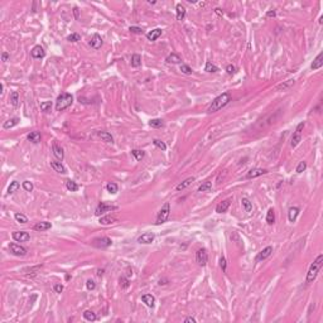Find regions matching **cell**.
Here are the masks:
<instances>
[{
    "label": "cell",
    "mask_w": 323,
    "mask_h": 323,
    "mask_svg": "<svg viewBox=\"0 0 323 323\" xmlns=\"http://www.w3.org/2000/svg\"><path fill=\"white\" fill-rule=\"evenodd\" d=\"M215 12H216V14H218V15H222V14H223V13H222V10H221L220 8H216V9H215Z\"/></svg>",
    "instance_id": "obj_62"
},
{
    "label": "cell",
    "mask_w": 323,
    "mask_h": 323,
    "mask_svg": "<svg viewBox=\"0 0 323 323\" xmlns=\"http://www.w3.org/2000/svg\"><path fill=\"white\" fill-rule=\"evenodd\" d=\"M18 122H19V119H18V117H12V119H9V120H7V121L4 122L3 127H4V129H12V127H14L15 125H18Z\"/></svg>",
    "instance_id": "obj_28"
},
{
    "label": "cell",
    "mask_w": 323,
    "mask_h": 323,
    "mask_svg": "<svg viewBox=\"0 0 323 323\" xmlns=\"http://www.w3.org/2000/svg\"><path fill=\"white\" fill-rule=\"evenodd\" d=\"M149 125H150L152 127L159 129V127H162V126L164 125V122H163V120H162V119H152V120L149 121Z\"/></svg>",
    "instance_id": "obj_34"
},
{
    "label": "cell",
    "mask_w": 323,
    "mask_h": 323,
    "mask_svg": "<svg viewBox=\"0 0 323 323\" xmlns=\"http://www.w3.org/2000/svg\"><path fill=\"white\" fill-rule=\"evenodd\" d=\"M230 203H231V200H225L222 202H220L217 206H216V212L217 213H223L229 210L230 207Z\"/></svg>",
    "instance_id": "obj_17"
},
{
    "label": "cell",
    "mask_w": 323,
    "mask_h": 323,
    "mask_svg": "<svg viewBox=\"0 0 323 323\" xmlns=\"http://www.w3.org/2000/svg\"><path fill=\"white\" fill-rule=\"evenodd\" d=\"M211 189H212V183L208 182V181H206V182H203V183L200 186L198 192H210Z\"/></svg>",
    "instance_id": "obj_35"
},
{
    "label": "cell",
    "mask_w": 323,
    "mask_h": 323,
    "mask_svg": "<svg viewBox=\"0 0 323 323\" xmlns=\"http://www.w3.org/2000/svg\"><path fill=\"white\" fill-rule=\"evenodd\" d=\"M230 101H231V95H230L229 92H223L222 95L217 96V97L212 101V104L210 105V107H208V110H207V111H208L210 114L216 112V111L221 110L222 107H225V106L227 105Z\"/></svg>",
    "instance_id": "obj_1"
},
{
    "label": "cell",
    "mask_w": 323,
    "mask_h": 323,
    "mask_svg": "<svg viewBox=\"0 0 323 323\" xmlns=\"http://www.w3.org/2000/svg\"><path fill=\"white\" fill-rule=\"evenodd\" d=\"M67 41L68 42H78V41H81V36L78 34V33H72L71 36H68L67 37Z\"/></svg>",
    "instance_id": "obj_50"
},
{
    "label": "cell",
    "mask_w": 323,
    "mask_h": 323,
    "mask_svg": "<svg viewBox=\"0 0 323 323\" xmlns=\"http://www.w3.org/2000/svg\"><path fill=\"white\" fill-rule=\"evenodd\" d=\"M153 144H154L157 148L162 149V150H166V149H167V145H166V143H164V142H162V140L154 139V140H153Z\"/></svg>",
    "instance_id": "obj_49"
},
{
    "label": "cell",
    "mask_w": 323,
    "mask_h": 323,
    "mask_svg": "<svg viewBox=\"0 0 323 323\" xmlns=\"http://www.w3.org/2000/svg\"><path fill=\"white\" fill-rule=\"evenodd\" d=\"M41 268H42V265H37V266H34V268H28V269H24L23 273L27 274V275H29V274H33V275H34Z\"/></svg>",
    "instance_id": "obj_44"
},
{
    "label": "cell",
    "mask_w": 323,
    "mask_h": 323,
    "mask_svg": "<svg viewBox=\"0 0 323 323\" xmlns=\"http://www.w3.org/2000/svg\"><path fill=\"white\" fill-rule=\"evenodd\" d=\"M115 210H117V206H109V205H106V203L101 202L97 207H96L95 215H96V216H101V215H104V213H106V212L115 211Z\"/></svg>",
    "instance_id": "obj_8"
},
{
    "label": "cell",
    "mask_w": 323,
    "mask_h": 323,
    "mask_svg": "<svg viewBox=\"0 0 323 323\" xmlns=\"http://www.w3.org/2000/svg\"><path fill=\"white\" fill-rule=\"evenodd\" d=\"M27 138H28V140H29V142L37 144V143H39V142H41L42 135H41V133H39V132H32V133H29V134H28V137H27Z\"/></svg>",
    "instance_id": "obj_23"
},
{
    "label": "cell",
    "mask_w": 323,
    "mask_h": 323,
    "mask_svg": "<svg viewBox=\"0 0 323 323\" xmlns=\"http://www.w3.org/2000/svg\"><path fill=\"white\" fill-rule=\"evenodd\" d=\"M205 71H207V72H210V73H216V72L218 71V67L215 66V64L211 63V62H207L206 66H205Z\"/></svg>",
    "instance_id": "obj_40"
},
{
    "label": "cell",
    "mask_w": 323,
    "mask_h": 323,
    "mask_svg": "<svg viewBox=\"0 0 323 323\" xmlns=\"http://www.w3.org/2000/svg\"><path fill=\"white\" fill-rule=\"evenodd\" d=\"M266 17H269V18H274V17H275V12H274V10L268 12V13H266Z\"/></svg>",
    "instance_id": "obj_60"
},
{
    "label": "cell",
    "mask_w": 323,
    "mask_h": 323,
    "mask_svg": "<svg viewBox=\"0 0 323 323\" xmlns=\"http://www.w3.org/2000/svg\"><path fill=\"white\" fill-rule=\"evenodd\" d=\"M111 244H112V241H111V239H109V237H96V239H93L92 242H91V245H92L93 247H97V249H106V247H109Z\"/></svg>",
    "instance_id": "obj_6"
},
{
    "label": "cell",
    "mask_w": 323,
    "mask_h": 323,
    "mask_svg": "<svg viewBox=\"0 0 323 323\" xmlns=\"http://www.w3.org/2000/svg\"><path fill=\"white\" fill-rule=\"evenodd\" d=\"M303 127H304V122H299L297 129H296V132L292 135V142H290L292 148H296L302 142V130H303Z\"/></svg>",
    "instance_id": "obj_5"
},
{
    "label": "cell",
    "mask_w": 323,
    "mask_h": 323,
    "mask_svg": "<svg viewBox=\"0 0 323 323\" xmlns=\"http://www.w3.org/2000/svg\"><path fill=\"white\" fill-rule=\"evenodd\" d=\"M73 13H75L76 19H78V8H75V9H73Z\"/></svg>",
    "instance_id": "obj_61"
},
{
    "label": "cell",
    "mask_w": 323,
    "mask_h": 323,
    "mask_svg": "<svg viewBox=\"0 0 323 323\" xmlns=\"http://www.w3.org/2000/svg\"><path fill=\"white\" fill-rule=\"evenodd\" d=\"M83 318L88 322H93V321H96V314L92 311H85L83 312Z\"/></svg>",
    "instance_id": "obj_39"
},
{
    "label": "cell",
    "mask_w": 323,
    "mask_h": 323,
    "mask_svg": "<svg viewBox=\"0 0 323 323\" xmlns=\"http://www.w3.org/2000/svg\"><path fill=\"white\" fill-rule=\"evenodd\" d=\"M23 188H24L27 192H32L34 187H33V183H32V182H29V181H24V182H23Z\"/></svg>",
    "instance_id": "obj_51"
},
{
    "label": "cell",
    "mask_w": 323,
    "mask_h": 323,
    "mask_svg": "<svg viewBox=\"0 0 323 323\" xmlns=\"http://www.w3.org/2000/svg\"><path fill=\"white\" fill-rule=\"evenodd\" d=\"M12 236L18 242H25V241H28L30 239V235L28 232H25V231H15V232H13Z\"/></svg>",
    "instance_id": "obj_11"
},
{
    "label": "cell",
    "mask_w": 323,
    "mask_h": 323,
    "mask_svg": "<svg viewBox=\"0 0 323 323\" xmlns=\"http://www.w3.org/2000/svg\"><path fill=\"white\" fill-rule=\"evenodd\" d=\"M266 222L269 225H273L275 222V213H274V210L273 208H269L268 210V213H266Z\"/></svg>",
    "instance_id": "obj_36"
},
{
    "label": "cell",
    "mask_w": 323,
    "mask_h": 323,
    "mask_svg": "<svg viewBox=\"0 0 323 323\" xmlns=\"http://www.w3.org/2000/svg\"><path fill=\"white\" fill-rule=\"evenodd\" d=\"M241 203H242V207H244L245 212H251V210H252V203L250 202V200L242 198V200H241Z\"/></svg>",
    "instance_id": "obj_38"
},
{
    "label": "cell",
    "mask_w": 323,
    "mask_h": 323,
    "mask_svg": "<svg viewBox=\"0 0 323 323\" xmlns=\"http://www.w3.org/2000/svg\"><path fill=\"white\" fill-rule=\"evenodd\" d=\"M142 301H143V303H145L148 307H150V308L154 307L155 298H154L152 294H143V296H142Z\"/></svg>",
    "instance_id": "obj_24"
},
{
    "label": "cell",
    "mask_w": 323,
    "mask_h": 323,
    "mask_svg": "<svg viewBox=\"0 0 323 323\" xmlns=\"http://www.w3.org/2000/svg\"><path fill=\"white\" fill-rule=\"evenodd\" d=\"M162 33H163V30H162L160 28H155V29H153L152 32H149V33L147 34V38H148V41L154 42L155 39H158L162 36Z\"/></svg>",
    "instance_id": "obj_18"
},
{
    "label": "cell",
    "mask_w": 323,
    "mask_h": 323,
    "mask_svg": "<svg viewBox=\"0 0 323 323\" xmlns=\"http://www.w3.org/2000/svg\"><path fill=\"white\" fill-rule=\"evenodd\" d=\"M322 66H323V53L321 52V53L314 58L313 63L311 64V68H312L313 71H316V70H319Z\"/></svg>",
    "instance_id": "obj_15"
},
{
    "label": "cell",
    "mask_w": 323,
    "mask_h": 323,
    "mask_svg": "<svg viewBox=\"0 0 323 323\" xmlns=\"http://www.w3.org/2000/svg\"><path fill=\"white\" fill-rule=\"evenodd\" d=\"M72 102H73V96L67 92H62L56 100V110L57 111L66 110L72 105Z\"/></svg>",
    "instance_id": "obj_2"
},
{
    "label": "cell",
    "mask_w": 323,
    "mask_h": 323,
    "mask_svg": "<svg viewBox=\"0 0 323 323\" xmlns=\"http://www.w3.org/2000/svg\"><path fill=\"white\" fill-rule=\"evenodd\" d=\"M14 217H15V220H17L19 223H27V222H28L27 216H24L23 213H15Z\"/></svg>",
    "instance_id": "obj_48"
},
{
    "label": "cell",
    "mask_w": 323,
    "mask_h": 323,
    "mask_svg": "<svg viewBox=\"0 0 323 323\" xmlns=\"http://www.w3.org/2000/svg\"><path fill=\"white\" fill-rule=\"evenodd\" d=\"M271 252H273V247H271V246H266L265 249H263L259 254L256 255L255 260H256V261H263V260L268 259V257L271 255Z\"/></svg>",
    "instance_id": "obj_10"
},
{
    "label": "cell",
    "mask_w": 323,
    "mask_h": 323,
    "mask_svg": "<svg viewBox=\"0 0 323 323\" xmlns=\"http://www.w3.org/2000/svg\"><path fill=\"white\" fill-rule=\"evenodd\" d=\"M19 187H20L19 182H17V181L12 182V183H10V186H9V188H8V195H12V193L17 192V191L19 189Z\"/></svg>",
    "instance_id": "obj_41"
},
{
    "label": "cell",
    "mask_w": 323,
    "mask_h": 323,
    "mask_svg": "<svg viewBox=\"0 0 323 323\" xmlns=\"http://www.w3.org/2000/svg\"><path fill=\"white\" fill-rule=\"evenodd\" d=\"M52 109V102L51 101H46V102H42L41 104V110L43 112H49Z\"/></svg>",
    "instance_id": "obj_45"
},
{
    "label": "cell",
    "mask_w": 323,
    "mask_h": 323,
    "mask_svg": "<svg viewBox=\"0 0 323 323\" xmlns=\"http://www.w3.org/2000/svg\"><path fill=\"white\" fill-rule=\"evenodd\" d=\"M86 286H87V289H88V290H93V289L96 288V284H95V281H93V280H91V279H90V280H87V281H86Z\"/></svg>",
    "instance_id": "obj_54"
},
{
    "label": "cell",
    "mask_w": 323,
    "mask_h": 323,
    "mask_svg": "<svg viewBox=\"0 0 323 323\" xmlns=\"http://www.w3.org/2000/svg\"><path fill=\"white\" fill-rule=\"evenodd\" d=\"M9 250L15 256H25L27 255V249L20 246V245H18V244H14V242L9 244Z\"/></svg>",
    "instance_id": "obj_9"
},
{
    "label": "cell",
    "mask_w": 323,
    "mask_h": 323,
    "mask_svg": "<svg viewBox=\"0 0 323 323\" xmlns=\"http://www.w3.org/2000/svg\"><path fill=\"white\" fill-rule=\"evenodd\" d=\"M226 72H227L229 75H234V73L236 72V68H235V66H232V64H229V66L226 67Z\"/></svg>",
    "instance_id": "obj_56"
},
{
    "label": "cell",
    "mask_w": 323,
    "mask_h": 323,
    "mask_svg": "<svg viewBox=\"0 0 323 323\" xmlns=\"http://www.w3.org/2000/svg\"><path fill=\"white\" fill-rule=\"evenodd\" d=\"M102 274H104V270H102V269H99V270H97V275H99V276H101Z\"/></svg>",
    "instance_id": "obj_63"
},
{
    "label": "cell",
    "mask_w": 323,
    "mask_h": 323,
    "mask_svg": "<svg viewBox=\"0 0 323 323\" xmlns=\"http://www.w3.org/2000/svg\"><path fill=\"white\" fill-rule=\"evenodd\" d=\"M115 221H116V217H114V216H104V217H100V220H99V222L101 225H111Z\"/></svg>",
    "instance_id": "obj_31"
},
{
    "label": "cell",
    "mask_w": 323,
    "mask_h": 323,
    "mask_svg": "<svg viewBox=\"0 0 323 323\" xmlns=\"http://www.w3.org/2000/svg\"><path fill=\"white\" fill-rule=\"evenodd\" d=\"M298 215H299V208L298 207L289 208V211H288V220H289V222H296Z\"/></svg>",
    "instance_id": "obj_22"
},
{
    "label": "cell",
    "mask_w": 323,
    "mask_h": 323,
    "mask_svg": "<svg viewBox=\"0 0 323 323\" xmlns=\"http://www.w3.org/2000/svg\"><path fill=\"white\" fill-rule=\"evenodd\" d=\"M51 167H52V168H53V171H54V172H57V173H61V174L67 173V172H66V168H64V166L61 163V162L52 160V162H51Z\"/></svg>",
    "instance_id": "obj_19"
},
{
    "label": "cell",
    "mask_w": 323,
    "mask_h": 323,
    "mask_svg": "<svg viewBox=\"0 0 323 323\" xmlns=\"http://www.w3.org/2000/svg\"><path fill=\"white\" fill-rule=\"evenodd\" d=\"M166 61L168 62V63H173V64H177V63H181L182 62V58L177 54V53H172V54H169L167 58H166Z\"/></svg>",
    "instance_id": "obj_26"
},
{
    "label": "cell",
    "mask_w": 323,
    "mask_h": 323,
    "mask_svg": "<svg viewBox=\"0 0 323 323\" xmlns=\"http://www.w3.org/2000/svg\"><path fill=\"white\" fill-rule=\"evenodd\" d=\"M154 239H155V235H154V234H152V232H145V234H143L142 236L138 237V242H139V244H152V242L154 241Z\"/></svg>",
    "instance_id": "obj_12"
},
{
    "label": "cell",
    "mask_w": 323,
    "mask_h": 323,
    "mask_svg": "<svg viewBox=\"0 0 323 323\" xmlns=\"http://www.w3.org/2000/svg\"><path fill=\"white\" fill-rule=\"evenodd\" d=\"M119 283H120V286L122 289H126V288H129V285H130V281H129V279L125 278V276H121L119 279Z\"/></svg>",
    "instance_id": "obj_46"
},
{
    "label": "cell",
    "mask_w": 323,
    "mask_h": 323,
    "mask_svg": "<svg viewBox=\"0 0 323 323\" xmlns=\"http://www.w3.org/2000/svg\"><path fill=\"white\" fill-rule=\"evenodd\" d=\"M10 104L14 107H17L19 105V93H18V91H13L10 93Z\"/></svg>",
    "instance_id": "obj_32"
},
{
    "label": "cell",
    "mask_w": 323,
    "mask_h": 323,
    "mask_svg": "<svg viewBox=\"0 0 323 323\" xmlns=\"http://www.w3.org/2000/svg\"><path fill=\"white\" fill-rule=\"evenodd\" d=\"M322 264H323V255L321 254V255L317 256V259H316L314 263L311 265V268H309V270H308V273H307V279H306L307 283H312V281L317 278V274H318V271L321 270Z\"/></svg>",
    "instance_id": "obj_3"
},
{
    "label": "cell",
    "mask_w": 323,
    "mask_h": 323,
    "mask_svg": "<svg viewBox=\"0 0 323 323\" xmlns=\"http://www.w3.org/2000/svg\"><path fill=\"white\" fill-rule=\"evenodd\" d=\"M220 266H221V269H222L223 271H226V268H227V263H226V259H225L223 256L220 259Z\"/></svg>",
    "instance_id": "obj_55"
},
{
    "label": "cell",
    "mask_w": 323,
    "mask_h": 323,
    "mask_svg": "<svg viewBox=\"0 0 323 323\" xmlns=\"http://www.w3.org/2000/svg\"><path fill=\"white\" fill-rule=\"evenodd\" d=\"M181 71H182V73H184V75H187V76H189V75H192V68L188 66V64H181Z\"/></svg>",
    "instance_id": "obj_47"
},
{
    "label": "cell",
    "mask_w": 323,
    "mask_h": 323,
    "mask_svg": "<svg viewBox=\"0 0 323 323\" xmlns=\"http://www.w3.org/2000/svg\"><path fill=\"white\" fill-rule=\"evenodd\" d=\"M266 173H268V171H266V169H263V168H255V169H251V171H249V172H247V174H246V178L251 179V178L260 177V176H263V174H266Z\"/></svg>",
    "instance_id": "obj_13"
},
{
    "label": "cell",
    "mask_w": 323,
    "mask_h": 323,
    "mask_svg": "<svg viewBox=\"0 0 323 323\" xmlns=\"http://www.w3.org/2000/svg\"><path fill=\"white\" fill-rule=\"evenodd\" d=\"M132 154L134 155V158H135L137 160H142V159L144 158V155H145V153H144L143 150H139V149H134V150H132Z\"/></svg>",
    "instance_id": "obj_42"
},
{
    "label": "cell",
    "mask_w": 323,
    "mask_h": 323,
    "mask_svg": "<svg viewBox=\"0 0 323 323\" xmlns=\"http://www.w3.org/2000/svg\"><path fill=\"white\" fill-rule=\"evenodd\" d=\"M30 54H32V57H33V58H44L46 52H44V49L41 46H36V47H33V49L30 51Z\"/></svg>",
    "instance_id": "obj_16"
},
{
    "label": "cell",
    "mask_w": 323,
    "mask_h": 323,
    "mask_svg": "<svg viewBox=\"0 0 323 323\" xmlns=\"http://www.w3.org/2000/svg\"><path fill=\"white\" fill-rule=\"evenodd\" d=\"M176 9H177V19L178 20H183L184 17H186V8L182 4H178Z\"/></svg>",
    "instance_id": "obj_29"
},
{
    "label": "cell",
    "mask_w": 323,
    "mask_h": 323,
    "mask_svg": "<svg viewBox=\"0 0 323 323\" xmlns=\"http://www.w3.org/2000/svg\"><path fill=\"white\" fill-rule=\"evenodd\" d=\"M306 168H307V162H301V163L298 164V167H297V169H296V172L297 173H302V172H304L306 171Z\"/></svg>",
    "instance_id": "obj_52"
},
{
    "label": "cell",
    "mask_w": 323,
    "mask_h": 323,
    "mask_svg": "<svg viewBox=\"0 0 323 323\" xmlns=\"http://www.w3.org/2000/svg\"><path fill=\"white\" fill-rule=\"evenodd\" d=\"M142 64V57L138 53H134L132 56V66L133 67H139Z\"/></svg>",
    "instance_id": "obj_33"
},
{
    "label": "cell",
    "mask_w": 323,
    "mask_h": 323,
    "mask_svg": "<svg viewBox=\"0 0 323 323\" xmlns=\"http://www.w3.org/2000/svg\"><path fill=\"white\" fill-rule=\"evenodd\" d=\"M129 30H130L132 33H134V34H142L143 33L142 28H139V27H130V28H129Z\"/></svg>",
    "instance_id": "obj_53"
},
{
    "label": "cell",
    "mask_w": 323,
    "mask_h": 323,
    "mask_svg": "<svg viewBox=\"0 0 323 323\" xmlns=\"http://www.w3.org/2000/svg\"><path fill=\"white\" fill-rule=\"evenodd\" d=\"M97 134H99V137H100L105 143H114V138H112V135H111L110 133H107V132H99Z\"/></svg>",
    "instance_id": "obj_27"
},
{
    "label": "cell",
    "mask_w": 323,
    "mask_h": 323,
    "mask_svg": "<svg viewBox=\"0 0 323 323\" xmlns=\"http://www.w3.org/2000/svg\"><path fill=\"white\" fill-rule=\"evenodd\" d=\"M196 261L198 263L200 266H206L207 261H208V254L206 251V249H200L196 252Z\"/></svg>",
    "instance_id": "obj_7"
},
{
    "label": "cell",
    "mask_w": 323,
    "mask_h": 323,
    "mask_svg": "<svg viewBox=\"0 0 323 323\" xmlns=\"http://www.w3.org/2000/svg\"><path fill=\"white\" fill-rule=\"evenodd\" d=\"M9 57H10V56H9L8 52H3V53H2V61H3V62H7V61L9 59Z\"/></svg>",
    "instance_id": "obj_58"
},
{
    "label": "cell",
    "mask_w": 323,
    "mask_h": 323,
    "mask_svg": "<svg viewBox=\"0 0 323 323\" xmlns=\"http://www.w3.org/2000/svg\"><path fill=\"white\" fill-rule=\"evenodd\" d=\"M169 213H171V205H169V202H166L163 206H162V208H160L159 213H158V217H157V222H155V223H157V225L164 223V222L168 220Z\"/></svg>",
    "instance_id": "obj_4"
},
{
    "label": "cell",
    "mask_w": 323,
    "mask_h": 323,
    "mask_svg": "<svg viewBox=\"0 0 323 323\" xmlns=\"http://www.w3.org/2000/svg\"><path fill=\"white\" fill-rule=\"evenodd\" d=\"M53 290H54L56 293H61L62 290H63V285H62V284H54V285H53Z\"/></svg>",
    "instance_id": "obj_57"
},
{
    "label": "cell",
    "mask_w": 323,
    "mask_h": 323,
    "mask_svg": "<svg viewBox=\"0 0 323 323\" xmlns=\"http://www.w3.org/2000/svg\"><path fill=\"white\" fill-rule=\"evenodd\" d=\"M193 182H195V178L193 177H189V178H187V179H184L182 183H179L178 186H177V191H182V189H184V188H187V187H189Z\"/></svg>",
    "instance_id": "obj_25"
},
{
    "label": "cell",
    "mask_w": 323,
    "mask_h": 323,
    "mask_svg": "<svg viewBox=\"0 0 323 323\" xmlns=\"http://www.w3.org/2000/svg\"><path fill=\"white\" fill-rule=\"evenodd\" d=\"M90 46L93 48V49H99L101 46H102V38L99 36V34H93L91 41H90Z\"/></svg>",
    "instance_id": "obj_14"
},
{
    "label": "cell",
    "mask_w": 323,
    "mask_h": 323,
    "mask_svg": "<svg viewBox=\"0 0 323 323\" xmlns=\"http://www.w3.org/2000/svg\"><path fill=\"white\" fill-rule=\"evenodd\" d=\"M52 227V225H51V222H47V221H42V222H37L36 225H34V230L36 231H47V230H49Z\"/></svg>",
    "instance_id": "obj_20"
},
{
    "label": "cell",
    "mask_w": 323,
    "mask_h": 323,
    "mask_svg": "<svg viewBox=\"0 0 323 323\" xmlns=\"http://www.w3.org/2000/svg\"><path fill=\"white\" fill-rule=\"evenodd\" d=\"M52 150H53V155H54L59 162H62V160H63V158H64L63 149H62L59 145H57V144L54 143V144H53V147H52Z\"/></svg>",
    "instance_id": "obj_21"
},
{
    "label": "cell",
    "mask_w": 323,
    "mask_h": 323,
    "mask_svg": "<svg viewBox=\"0 0 323 323\" xmlns=\"http://www.w3.org/2000/svg\"><path fill=\"white\" fill-rule=\"evenodd\" d=\"M184 323H196V318H193V317H187L186 319H184Z\"/></svg>",
    "instance_id": "obj_59"
},
{
    "label": "cell",
    "mask_w": 323,
    "mask_h": 323,
    "mask_svg": "<svg viewBox=\"0 0 323 323\" xmlns=\"http://www.w3.org/2000/svg\"><path fill=\"white\" fill-rule=\"evenodd\" d=\"M293 85H294V80H288L285 83H281V85H279L276 88H278V90H283V91H284V90L289 88L290 86H293Z\"/></svg>",
    "instance_id": "obj_43"
},
{
    "label": "cell",
    "mask_w": 323,
    "mask_h": 323,
    "mask_svg": "<svg viewBox=\"0 0 323 323\" xmlns=\"http://www.w3.org/2000/svg\"><path fill=\"white\" fill-rule=\"evenodd\" d=\"M106 189H107V192H109V193H112V195H115V193H117L119 187H117V184H116V183H114V182H109V183L106 184Z\"/></svg>",
    "instance_id": "obj_37"
},
{
    "label": "cell",
    "mask_w": 323,
    "mask_h": 323,
    "mask_svg": "<svg viewBox=\"0 0 323 323\" xmlns=\"http://www.w3.org/2000/svg\"><path fill=\"white\" fill-rule=\"evenodd\" d=\"M66 188L68 189V191H71V192H76V191H78V184L75 182V181H72V179H67L66 181Z\"/></svg>",
    "instance_id": "obj_30"
}]
</instances>
